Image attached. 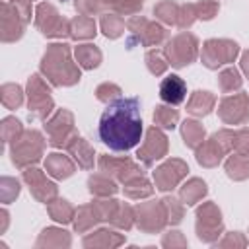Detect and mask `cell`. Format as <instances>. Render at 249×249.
Here are the masks:
<instances>
[{
  "label": "cell",
  "instance_id": "1",
  "mask_svg": "<svg viewBox=\"0 0 249 249\" xmlns=\"http://www.w3.org/2000/svg\"><path fill=\"white\" fill-rule=\"evenodd\" d=\"M99 138L115 152L134 148L142 138V117L138 97H119L107 103L99 119Z\"/></svg>",
  "mask_w": 249,
  "mask_h": 249
},
{
  "label": "cell",
  "instance_id": "2",
  "mask_svg": "<svg viewBox=\"0 0 249 249\" xmlns=\"http://www.w3.org/2000/svg\"><path fill=\"white\" fill-rule=\"evenodd\" d=\"M41 72L53 86H74L80 80V68L70 58V47L66 43L49 45L41 60Z\"/></svg>",
  "mask_w": 249,
  "mask_h": 249
},
{
  "label": "cell",
  "instance_id": "3",
  "mask_svg": "<svg viewBox=\"0 0 249 249\" xmlns=\"http://www.w3.org/2000/svg\"><path fill=\"white\" fill-rule=\"evenodd\" d=\"M31 19V0H4L2 2V41L10 43L23 35L25 23Z\"/></svg>",
  "mask_w": 249,
  "mask_h": 249
},
{
  "label": "cell",
  "instance_id": "4",
  "mask_svg": "<svg viewBox=\"0 0 249 249\" xmlns=\"http://www.w3.org/2000/svg\"><path fill=\"white\" fill-rule=\"evenodd\" d=\"M43 148H45V140H43L41 132L23 130L21 136L12 142V152L10 154H12L14 165L23 169L31 163H37L43 156Z\"/></svg>",
  "mask_w": 249,
  "mask_h": 249
},
{
  "label": "cell",
  "instance_id": "5",
  "mask_svg": "<svg viewBox=\"0 0 249 249\" xmlns=\"http://www.w3.org/2000/svg\"><path fill=\"white\" fill-rule=\"evenodd\" d=\"M35 25L45 37H70V21L62 18L49 2H41L35 10Z\"/></svg>",
  "mask_w": 249,
  "mask_h": 249
},
{
  "label": "cell",
  "instance_id": "6",
  "mask_svg": "<svg viewBox=\"0 0 249 249\" xmlns=\"http://www.w3.org/2000/svg\"><path fill=\"white\" fill-rule=\"evenodd\" d=\"M27 107H29V117L31 119H47V115L53 111L54 103L51 97V89L47 84L41 80L39 74L29 76L27 80Z\"/></svg>",
  "mask_w": 249,
  "mask_h": 249
},
{
  "label": "cell",
  "instance_id": "7",
  "mask_svg": "<svg viewBox=\"0 0 249 249\" xmlns=\"http://www.w3.org/2000/svg\"><path fill=\"white\" fill-rule=\"evenodd\" d=\"M196 51H198V41L193 33H179L175 35L167 47H165V56L169 60L171 66L175 68H181V66H187L191 64L195 58H196Z\"/></svg>",
  "mask_w": 249,
  "mask_h": 249
},
{
  "label": "cell",
  "instance_id": "8",
  "mask_svg": "<svg viewBox=\"0 0 249 249\" xmlns=\"http://www.w3.org/2000/svg\"><path fill=\"white\" fill-rule=\"evenodd\" d=\"M126 27L130 31L128 37V45L140 43L144 47H154L160 45L165 39V29L161 25H158L156 21H150L142 16H134L126 21Z\"/></svg>",
  "mask_w": 249,
  "mask_h": 249
},
{
  "label": "cell",
  "instance_id": "9",
  "mask_svg": "<svg viewBox=\"0 0 249 249\" xmlns=\"http://www.w3.org/2000/svg\"><path fill=\"white\" fill-rule=\"evenodd\" d=\"M224 230L222 214L214 202H204L196 210V235L206 243H214Z\"/></svg>",
  "mask_w": 249,
  "mask_h": 249
},
{
  "label": "cell",
  "instance_id": "10",
  "mask_svg": "<svg viewBox=\"0 0 249 249\" xmlns=\"http://www.w3.org/2000/svg\"><path fill=\"white\" fill-rule=\"evenodd\" d=\"M237 53H239L237 43L228 41V39H210V41L204 43L200 58H202V64L206 68L216 70L222 64L233 62V58L237 56Z\"/></svg>",
  "mask_w": 249,
  "mask_h": 249
},
{
  "label": "cell",
  "instance_id": "11",
  "mask_svg": "<svg viewBox=\"0 0 249 249\" xmlns=\"http://www.w3.org/2000/svg\"><path fill=\"white\" fill-rule=\"evenodd\" d=\"M134 222L146 233H156L167 224V212L161 200L142 202L134 208Z\"/></svg>",
  "mask_w": 249,
  "mask_h": 249
},
{
  "label": "cell",
  "instance_id": "12",
  "mask_svg": "<svg viewBox=\"0 0 249 249\" xmlns=\"http://www.w3.org/2000/svg\"><path fill=\"white\" fill-rule=\"evenodd\" d=\"M45 130L49 134V144L56 146V148H62L68 144V140L76 134L74 130V117L70 111L66 109H60L53 115L51 121L45 123Z\"/></svg>",
  "mask_w": 249,
  "mask_h": 249
},
{
  "label": "cell",
  "instance_id": "13",
  "mask_svg": "<svg viewBox=\"0 0 249 249\" xmlns=\"http://www.w3.org/2000/svg\"><path fill=\"white\" fill-rule=\"evenodd\" d=\"M218 115L226 124H243L249 119V95L233 93L222 99Z\"/></svg>",
  "mask_w": 249,
  "mask_h": 249
},
{
  "label": "cell",
  "instance_id": "14",
  "mask_svg": "<svg viewBox=\"0 0 249 249\" xmlns=\"http://www.w3.org/2000/svg\"><path fill=\"white\" fill-rule=\"evenodd\" d=\"M167 154V136L158 128L152 126L146 132V140L142 142V146L136 152V158L144 163V165H152L156 160L163 158Z\"/></svg>",
  "mask_w": 249,
  "mask_h": 249
},
{
  "label": "cell",
  "instance_id": "15",
  "mask_svg": "<svg viewBox=\"0 0 249 249\" xmlns=\"http://www.w3.org/2000/svg\"><path fill=\"white\" fill-rule=\"evenodd\" d=\"M99 169L119 181H128L136 175H142V169L130 160V158H109V156H101L99 158Z\"/></svg>",
  "mask_w": 249,
  "mask_h": 249
},
{
  "label": "cell",
  "instance_id": "16",
  "mask_svg": "<svg viewBox=\"0 0 249 249\" xmlns=\"http://www.w3.org/2000/svg\"><path fill=\"white\" fill-rule=\"evenodd\" d=\"M189 167L185 161L181 160H169L165 161L163 165H160L156 171H154V183L160 191H171L185 175H187Z\"/></svg>",
  "mask_w": 249,
  "mask_h": 249
},
{
  "label": "cell",
  "instance_id": "17",
  "mask_svg": "<svg viewBox=\"0 0 249 249\" xmlns=\"http://www.w3.org/2000/svg\"><path fill=\"white\" fill-rule=\"evenodd\" d=\"M23 181L29 185V191H31V195H33L37 200L49 204L51 200L56 198V185L51 183V181L45 177V173H43L41 169L27 167V169L23 171Z\"/></svg>",
  "mask_w": 249,
  "mask_h": 249
},
{
  "label": "cell",
  "instance_id": "18",
  "mask_svg": "<svg viewBox=\"0 0 249 249\" xmlns=\"http://www.w3.org/2000/svg\"><path fill=\"white\" fill-rule=\"evenodd\" d=\"M185 95H187V86L185 82L175 76V74H169L161 80L160 84V97L169 103V105H179L185 101Z\"/></svg>",
  "mask_w": 249,
  "mask_h": 249
},
{
  "label": "cell",
  "instance_id": "19",
  "mask_svg": "<svg viewBox=\"0 0 249 249\" xmlns=\"http://www.w3.org/2000/svg\"><path fill=\"white\" fill-rule=\"evenodd\" d=\"M226 152H228V148H226L216 136H212L210 140L202 142V144L196 148V161H198L200 165H204V167H214V165L220 163V160H222V156H224Z\"/></svg>",
  "mask_w": 249,
  "mask_h": 249
},
{
  "label": "cell",
  "instance_id": "20",
  "mask_svg": "<svg viewBox=\"0 0 249 249\" xmlns=\"http://www.w3.org/2000/svg\"><path fill=\"white\" fill-rule=\"evenodd\" d=\"M64 148L74 156V160L78 161L80 167H84V169H91L93 167V150L82 136L74 134Z\"/></svg>",
  "mask_w": 249,
  "mask_h": 249
},
{
  "label": "cell",
  "instance_id": "21",
  "mask_svg": "<svg viewBox=\"0 0 249 249\" xmlns=\"http://www.w3.org/2000/svg\"><path fill=\"white\" fill-rule=\"evenodd\" d=\"M45 169H47V173H51L53 177H56V179H66V177H70L72 173H74V169H76V165H74V161L72 160H68L64 154H49L47 156V160H45Z\"/></svg>",
  "mask_w": 249,
  "mask_h": 249
},
{
  "label": "cell",
  "instance_id": "22",
  "mask_svg": "<svg viewBox=\"0 0 249 249\" xmlns=\"http://www.w3.org/2000/svg\"><path fill=\"white\" fill-rule=\"evenodd\" d=\"M124 241V237L117 231H111V230H99V231H93V233H88L84 237V247H115V245H121Z\"/></svg>",
  "mask_w": 249,
  "mask_h": 249
},
{
  "label": "cell",
  "instance_id": "23",
  "mask_svg": "<svg viewBox=\"0 0 249 249\" xmlns=\"http://www.w3.org/2000/svg\"><path fill=\"white\" fill-rule=\"evenodd\" d=\"M214 103H216V97L210 91H195L187 103V111L195 117H204L212 111Z\"/></svg>",
  "mask_w": 249,
  "mask_h": 249
},
{
  "label": "cell",
  "instance_id": "24",
  "mask_svg": "<svg viewBox=\"0 0 249 249\" xmlns=\"http://www.w3.org/2000/svg\"><path fill=\"white\" fill-rule=\"evenodd\" d=\"M88 185H89V193L95 195V196H111V195H115L117 189H119L117 183L113 181V177L105 175L103 171L91 175V177L88 179Z\"/></svg>",
  "mask_w": 249,
  "mask_h": 249
},
{
  "label": "cell",
  "instance_id": "25",
  "mask_svg": "<svg viewBox=\"0 0 249 249\" xmlns=\"http://www.w3.org/2000/svg\"><path fill=\"white\" fill-rule=\"evenodd\" d=\"M70 37L72 39H91L95 37V21L91 16H76L70 19Z\"/></svg>",
  "mask_w": 249,
  "mask_h": 249
},
{
  "label": "cell",
  "instance_id": "26",
  "mask_svg": "<svg viewBox=\"0 0 249 249\" xmlns=\"http://www.w3.org/2000/svg\"><path fill=\"white\" fill-rule=\"evenodd\" d=\"M76 60L82 68L86 70H91V68H97L99 62H101V51L93 45H78L76 47Z\"/></svg>",
  "mask_w": 249,
  "mask_h": 249
},
{
  "label": "cell",
  "instance_id": "27",
  "mask_svg": "<svg viewBox=\"0 0 249 249\" xmlns=\"http://www.w3.org/2000/svg\"><path fill=\"white\" fill-rule=\"evenodd\" d=\"M47 210H49L51 218H53L54 222H60V224H68V222L74 218V214H76L74 206H72L68 200H64V198H54V200H51V202L47 204Z\"/></svg>",
  "mask_w": 249,
  "mask_h": 249
},
{
  "label": "cell",
  "instance_id": "28",
  "mask_svg": "<svg viewBox=\"0 0 249 249\" xmlns=\"http://www.w3.org/2000/svg\"><path fill=\"white\" fill-rule=\"evenodd\" d=\"M181 134H183V140L189 148L196 150L204 142V128L196 121H185L183 126H181Z\"/></svg>",
  "mask_w": 249,
  "mask_h": 249
},
{
  "label": "cell",
  "instance_id": "29",
  "mask_svg": "<svg viewBox=\"0 0 249 249\" xmlns=\"http://www.w3.org/2000/svg\"><path fill=\"white\" fill-rule=\"evenodd\" d=\"M226 173L235 181L247 179L249 177V156H241V154L231 156L226 161Z\"/></svg>",
  "mask_w": 249,
  "mask_h": 249
},
{
  "label": "cell",
  "instance_id": "30",
  "mask_svg": "<svg viewBox=\"0 0 249 249\" xmlns=\"http://www.w3.org/2000/svg\"><path fill=\"white\" fill-rule=\"evenodd\" d=\"M204 195H206V185H204V181H200V179H191V181L185 183V185L181 187V191H179V196H181V200H183L185 204H195V202H198Z\"/></svg>",
  "mask_w": 249,
  "mask_h": 249
},
{
  "label": "cell",
  "instance_id": "31",
  "mask_svg": "<svg viewBox=\"0 0 249 249\" xmlns=\"http://www.w3.org/2000/svg\"><path fill=\"white\" fill-rule=\"evenodd\" d=\"M124 195L130 198H142L152 195V185L144 175H136L128 181H124Z\"/></svg>",
  "mask_w": 249,
  "mask_h": 249
},
{
  "label": "cell",
  "instance_id": "32",
  "mask_svg": "<svg viewBox=\"0 0 249 249\" xmlns=\"http://www.w3.org/2000/svg\"><path fill=\"white\" fill-rule=\"evenodd\" d=\"M37 247H43V245H64V247H68L70 245V235H68V231H64V230H58V228H47V230H43L41 231V235H39V239H37V243H35Z\"/></svg>",
  "mask_w": 249,
  "mask_h": 249
},
{
  "label": "cell",
  "instance_id": "33",
  "mask_svg": "<svg viewBox=\"0 0 249 249\" xmlns=\"http://www.w3.org/2000/svg\"><path fill=\"white\" fill-rule=\"evenodd\" d=\"M101 29H103L105 37L117 39L124 31V19L119 14H103V18H101Z\"/></svg>",
  "mask_w": 249,
  "mask_h": 249
},
{
  "label": "cell",
  "instance_id": "34",
  "mask_svg": "<svg viewBox=\"0 0 249 249\" xmlns=\"http://www.w3.org/2000/svg\"><path fill=\"white\" fill-rule=\"evenodd\" d=\"M177 119H179V113L177 109H171V105H158L156 111H154V123L156 126H161V128H175L177 124Z\"/></svg>",
  "mask_w": 249,
  "mask_h": 249
},
{
  "label": "cell",
  "instance_id": "35",
  "mask_svg": "<svg viewBox=\"0 0 249 249\" xmlns=\"http://www.w3.org/2000/svg\"><path fill=\"white\" fill-rule=\"evenodd\" d=\"M154 16L160 18L163 23L169 25H177V18H179V6L171 0H163L154 8Z\"/></svg>",
  "mask_w": 249,
  "mask_h": 249
},
{
  "label": "cell",
  "instance_id": "36",
  "mask_svg": "<svg viewBox=\"0 0 249 249\" xmlns=\"http://www.w3.org/2000/svg\"><path fill=\"white\" fill-rule=\"evenodd\" d=\"M111 224L121 228V230H130L134 224V210L124 202H119V206L111 218Z\"/></svg>",
  "mask_w": 249,
  "mask_h": 249
},
{
  "label": "cell",
  "instance_id": "37",
  "mask_svg": "<svg viewBox=\"0 0 249 249\" xmlns=\"http://www.w3.org/2000/svg\"><path fill=\"white\" fill-rule=\"evenodd\" d=\"M218 84H220V89L224 93H228V91H233V89L241 88V76H239V72L235 68H226L218 76Z\"/></svg>",
  "mask_w": 249,
  "mask_h": 249
},
{
  "label": "cell",
  "instance_id": "38",
  "mask_svg": "<svg viewBox=\"0 0 249 249\" xmlns=\"http://www.w3.org/2000/svg\"><path fill=\"white\" fill-rule=\"evenodd\" d=\"M146 64H148V70H150L152 74L160 76V74H163L165 68L169 66V60H167L165 53H161V51H148V54H146Z\"/></svg>",
  "mask_w": 249,
  "mask_h": 249
},
{
  "label": "cell",
  "instance_id": "39",
  "mask_svg": "<svg viewBox=\"0 0 249 249\" xmlns=\"http://www.w3.org/2000/svg\"><path fill=\"white\" fill-rule=\"evenodd\" d=\"M23 101V93H21V88L16 86V84H6L2 88V103L8 107V109H18Z\"/></svg>",
  "mask_w": 249,
  "mask_h": 249
},
{
  "label": "cell",
  "instance_id": "40",
  "mask_svg": "<svg viewBox=\"0 0 249 249\" xmlns=\"http://www.w3.org/2000/svg\"><path fill=\"white\" fill-rule=\"evenodd\" d=\"M21 132H23V128H21V123L18 119L6 117L2 121V140H4V144H10V142L18 140L21 136Z\"/></svg>",
  "mask_w": 249,
  "mask_h": 249
},
{
  "label": "cell",
  "instance_id": "41",
  "mask_svg": "<svg viewBox=\"0 0 249 249\" xmlns=\"http://www.w3.org/2000/svg\"><path fill=\"white\" fill-rule=\"evenodd\" d=\"M103 4L115 10L117 14H134L142 8L144 0H103Z\"/></svg>",
  "mask_w": 249,
  "mask_h": 249
},
{
  "label": "cell",
  "instance_id": "42",
  "mask_svg": "<svg viewBox=\"0 0 249 249\" xmlns=\"http://www.w3.org/2000/svg\"><path fill=\"white\" fill-rule=\"evenodd\" d=\"M161 202L167 212V224H179L183 218V204L173 196H165V198H161Z\"/></svg>",
  "mask_w": 249,
  "mask_h": 249
},
{
  "label": "cell",
  "instance_id": "43",
  "mask_svg": "<svg viewBox=\"0 0 249 249\" xmlns=\"http://www.w3.org/2000/svg\"><path fill=\"white\" fill-rule=\"evenodd\" d=\"M95 95H97L99 101H103V103H111V101H115V99L121 97V88H119L117 84H109V82H105V84H101V86L95 89Z\"/></svg>",
  "mask_w": 249,
  "mask_h": 249
},
{
  "label": "cell",
  "instance_id": "44",
  "mask_svg": "<svg viewBox=\"0 0 249 249\" xmlns=\"http://www.w3.org/2000/svg\"><path fill=\"white\" fill-rule=\"evenodd\" d=\"M231 150H235V154L249 156V128L233 130V144H231Z\"/></svg>",
  "mask_w": 249,
  "mask_h": 249
},
{
  "label": "cell",
  "instance_id": "45",
  "mask_svg": "<svg viewBox=\"0 0 249 249\" xmlns=\"http://www.w3.org/2000/svg\"><path fill=\"white\" fill-rule=\"evenodd\" d=\"M2 189H0V195H2V202H10L12 198H16L19 195V183L12 177H2Z\"/></svg>",
  "mask_w": 249,
  "mask_h": 249
},
{
  "label": "cell",
  "instance_id": "46",
  "mask_svg": "<svg viewBox=\"0 0 249 249\" xmlns=\"http://www.w3.org/2000/svg\"><path fill=\"white\" fill-rule=\"evenodd\" d=\"M195 19H198L195 4H185V6H179V18H177V25H179V27H189V25H191Z\"/></svg>",
  "mask_w": 249,
  "mask_h": 249
},
{
  "label": "cell",
  "instance_id": "47",
  "mask_svg": "<svg viewBox=\"0 0 249 249\" xmlns=\"http://www.w3.org/2000/svg\"><path fill=\"white\" fill-rule=\"evenodd\" d=\"M195 8H196L198 19H212L216 16V12H218V2H214V0H200V2L195 4Z\"/></svg>",
  "mask_w": 249,
  "mask_h": 249
},
{
  "label": "cell",
  "instance_id": "48",
  "mask_svg": "<svg viewBox=\"0 0 249 249\" xmlns=\"http://www.w3.org/2000/svg\"><path fill=\"white\" fill-rule=\"evenodd\" d=\"M74 6L82 16H93V14H97L101 10L103 0H76Z\"/></svg>",
  "mask_w": 249,
  "mask_h": 249
},
{
  "label": "cell",
  "instance_id": "49",
  "mask_svg": "<svg viewBox=\"0 0 249 249\" xmlns=\"http://www.w3.org/2000/svg\"><path fill=\"white\" fill-rule=\"evenodd\" d=\"M165 247H173V245H187V239L181 235V231H169L163 235V241H161Z\"/></svg>",
  "mask_w": 249,
  "mask_h": 249
},
{
  "label": "cell",
  "instance_id": "50",
  "mask_svg": "<svg viewBox=\"0 0 249 249\" xmlns=\"http://www.w3.org/2000/svg\"><path fill=\"white\" fill-rule=\"evenodd\" d=\"M231 243H237V245H241V247H243L247 241L243 239V235H241V233H233V235H228L224 241H220V245H231Z\"/></svg>",
  "mask_w": 249,
  "mask_h": 249
},
{
  "label": "cell",
  "instance_id": "51",
  "mask_svg": "<svg viewBox=\"0 0 249 249\" xmlns=\"http://www.w3.org/2000/svg\"><path fill=\"white\" fill-rule=\"evenodd\" d=\"M241 68H243V72L249 76V51L243 53V56H241Z\"/></svg>",
  "mask_w": 249,
  "mask_h": 249
}]
</instances>
